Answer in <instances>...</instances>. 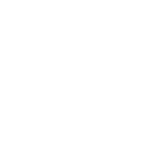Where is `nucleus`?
Wrapping results in <instances>:
<instances>
[]
</instances>
